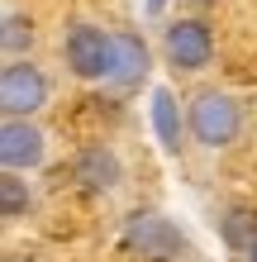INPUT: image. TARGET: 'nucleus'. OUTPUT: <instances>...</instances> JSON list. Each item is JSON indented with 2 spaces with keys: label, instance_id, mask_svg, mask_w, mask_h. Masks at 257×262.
Instances as JSON below:
<instances>
[{
  "label": "nucleus",
  "instance_id": "obj_1",
  "mask_svg": "<svg viewBox=\"0 0 257 262\" xmlns=\"http://www.w3.org/2000/svg\"><path fill=\"white\" fill-rule=\"evenodd\" d=\"M186 124H191V138L200 148L219 152L243 134V105H238V96H229L219 86H200L186 105Z\"/></svg>",
  "mask_w": 257,
  "mask_h": 262
},
{
  "label": "nucleus",
  "instance_id": "obj_2",
  "mask_svg": "<svg viewBox=\"0 0 257 262\" xmlns=\"http://www.w3.org/2000/svg\"><path fill=\"white\" fill-rule=\"evenodd\" d=\"M62 57H67L72 76H81V81H105V76H110V62H114V29H100L90 19L67 24Z\"/></svg>",
  "mask_w": 257,
  "mask_h": 262
},
{
  "label": "nucleus",
  "instance_id": "obj_3",
  "mask_svg": "<svg viewBox=\"0 0 257 262\" xmlns=\"http://www.w3.org/2000/svg\"><path fill=\"white\" fill-rule=\"evenodd\" d=\"M162 57H167V67L181 72V76H195L209 67V57H215V29H209L200 14H181L162 29Z\"/></svg>",
  "mask_w": 257,
  "mask_h": 262
},
{
  "label": "nucleus",
  "instance_id": "obj_4",
  "mask_svg": "<svg viewBox=\"0 0 257 262\" xmlns=\"http://www.w3.org/2000/svg\"><path fill=\"white\" fill-rule=\"evenodd\" d=\"M53 86L43 67H34L29 57H5V67H0V110L14 115V119H34L43 105H48Z\"/></svg>",
  "mask_w": 257,
  "mask_h": 262
},
{
  "label": "nucleus",
  "instance_id": "obj_5",
  "mask_svg": "<svg viewBox=\"0 0 257 262\" xmlns=\"http://www.w3.org/2000/svg\"><path fill=\"white\" fill-rule=\"evenodd\" d=\"M48 158V138L34 119H14L5 115V124H0V162H5V172H34V167Z\"/></svg>",
  "mask_w": 257,
  "mask_h": 262
},
{
  "label": "nucleus",
  "instance_id": "obj_6",
  "mask_svg": "<svg viewBox=\"0 0 257 262\" xmlns=\"http://www.w3.org/2000/svg\"><path fill=\"white\" fill-rule=\"evenodd\" d=\"M124 238H129V248L148 257V262H167L181 253V234L162 220V214L153 210H138V214H129V224H124Z\"/></svg>",
  "mask_w": 257,
  "mask_h": 262
},
{
  "label": "nucleus",
  "instance_id": "obj_7",
  "mask_svg": "<svg viewBox=\"0 0 257 262\" xmlns=\"http://www.w3.org/2000/svg\"><path fill=\"white\" fill-rule=\"evenodd\" d=\"M148 67H153V48H148L143 34H129V29H114V62L105 86L114 91H138L148 81Z\"/></svg>",
  "mask_w": 257,
  "mask_h": 262
},
{
  "label": "nucleus",
  "instance_id": "obj_8",
  "mask_svg": "<svg viewBox=\"0 0 257 262\" xmlns=\"http://www.w3.org/2000/svg\"><path fill=\"white\" fill-rule=\"evenodd\" d=\"M72 177H77L90 195H110L119 181H124V167H119L114 148L90 143V148H81V152H77V162H72Z\"/></svg>",
  "mask_w": 257,
  "mask_h": 262
},
{
  "label": "nucleus",
  "instance_id": "obj_9",
  "mask_svg": "<svg viewBox=\"0 0 257 262\" xmlns=\"http://www.w3.org/2000/svg\"><path fill=\"white\" fill-rule=\"evenodd\" d=\"M153 124H157V138H162V148L167 152H181L186 143H181V134H191V124H186V115L176 110V96L167 86H157L153 91Z\"/></svg>",
  "mask_w": 257,
  "mask_h": 262
},
{
  "label": "nucleus",
  "instance_id": "obj_10",
  "mask_svg": "<svg viewBox=\"0 0 257 262\" xmlns=\"http://www.w3.org/2000/svg\"><path fill=\"white\" fill-rule=\"evenodd\" d=\"M219 234H224V243H229L233 253H248L257 243V214L248 205H229L224 220H219Z\"/></svg>",
  "mask_w": 257,
  "mask_h": 262
},
{
  "label": "nucleus",
  "instance_id": "obj_11",
  "mask_svg": "<svg viewBox=\"0 0 257 262\" xmlns=\"http://www.w3.org/2000/svg\"><path fill=\"white\" fill-rule=\"evenodd\" d=\"M0 48H5V57H24L34 48V19L19 14V10H5V19H0Z\"/></svg>",
  "mask_w": 257,
  "mask_h": 262
},
{
  "label": "nucleus",
  "instance_id": "obj_12",
  "mask_svg": "<svg viewBox=\"0 0 257 262\" xmlns=\"http://www.w3.org/2000/svg\"><path fill=\"white\" fill-rule=\"evenodd\" d=\"M29 205H34V191H29L24 172H5L0 177V214L5 220H24Z\"/></svg>",
  "mask_w": 257,
  "mask_h": 262
},
{
  "label": "nucleus",
  "instance_id": "obj_13",
  "mask_svg": "<svg viewBox=\"0 0 257 262\" xmlns=\"http://www.w3.org/2000/svg\"><path fill=\"white\" fill-rule=\"evenodd\" d=\"M167 10V0H148V14H162Z\"/></svg>",
  "mask_w": 257,
  "mask_h": 262
},
{
  "label": "nucleus",
  "instance_id": "obj_14",
  "mask_svg": "<svg viewBox=\"0 0 257 262\" xmlns=\"http://www.w3.org/2000/svg\"><path fill=\"white\" fill-rule=\"evenodd\" d=\"M243 262H257V243H252V248H248V253H243Z\"/></svg>",
  "mask_w": 257,
  "mask_h": 262
},
{
  "label": "nucleus",
  "instance_id": "obj_15",
  "mask_svg": "<svg viewBox=\"0 0 257 262\" xmlns=\"http://www.w3.org/2000/svg\"><path fill=\"white\" fill-rule=\"evenodd\" d=\"M186 5H215V0H186Z\"/></svg>",
  "mask_w": 257,
  "mask_h": 262
}]
</instances>
